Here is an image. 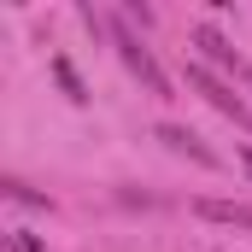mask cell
<instances>
[{
	"label": "cell",
	"mask_w": 252,
	"mask_h": 252,
	"mask_svg": "<svg viewBox=\"0 0 252 252\" xmlns=\"http://www.w3.org/2000/svg\"><path fill=\"white\" fill-rule=\"evenodd\" d=\"M241 82H247V88H252V64H247V70H241Z\"/></svg>",
	"instance_id": "10"
},
{
	"label": "cell",
	"mask_w": 252,
	"mask_h": 252,
	"mask_svg": "<svg viewBox=\"0 0 252 252\" xmlns=\"http://www.w3.org/2000/svg\"><path fill=\"white\" fill-rule=\"evenodd\" d=\"M12 247H18V252H47V247H41V241H35V235H24V229L12 235Z\"/></svg>",
	"instance_id": "8"
},
{
	"label": "cell",
	"mask_w": 252,
	"mask_h": 252,
	"mask_svg": "<svg viewBox=\"0 0 252 252\" xmlns=\"http://www.w3.org/2000/svg\"><path fill=\"white\" fill-rule=\"evenodd\" d=\"M112 41H118V53H124V64L135 70V76H141V82H147V94H158V100H170V76H164V70H158V59H153V53H147V47L135 41V30H129L124 18L112 24Z\"/></svg>",
	"instance_id": "1"
},
{
	"label": "cell",
	"mask_w": 252,
	"mask_h": 252,
	"mask_svg": "<svg viewBox=\"0 0 252 252\" xmlns=\"http://www.w3.org/2000/svg\"><path fill=\"white\" fill-rule=\"evenodd\" d=\"M53 76H59V88L70 94V100H88V82L76 76V64H70V59H53Z\"/></svg>",
	"instance_id": "6"
},
{
	"label": "cell",
	"mask_w": 252,
	"mask_h": 252,
	"mask_svg": "<svg viewBox=\"0 0 252 252\" xmlns=\"http://www.w3.org/2000/svg\"><path fill=\"white\" fill-rule=\"evenodd\" d=\"M6 193H12V199H18V205H47V199H41V193H35V188H24V182H6Z\"/></svg>",
	"instance_id": "7"
},
{
	"label": "cell",
	"mask_w": 252,
	"mask_h": 252,
	"mask_svg": "<svg viewBox=\"0 0 252 252\" xmlns=\"http://www.w3.org/2000/svg\"><path fill=\"white\" fill-rule=\"evenodd\" d=\"M241 164H247V176H252V147H241Z\"/></svg>",
	"instance_id": "9"
},
{
	"label": "cell",
	"mask_w": 252,
	"mask_h": 252,
	"mask_svg": "<svg viewBox=\"0 0 252 252\" xmlns=\"http://www.w3.org/2000/svg\"><path fill=\"white\" fill-rule=\"evenodd\" d=\"M193 47L205 53V64H217V70H247V64L235 59V47H229V35H223L217 24H199V30H193Z\"/></svg>",
	"instance_id": "4"
},
{
	"label": "cell",
	"mask_w": 252,
	"mask_h": 252,
	"mask_svg": "<svg viewBox=\"0 0 252 252\" xmlns=\"http://www.w3.org/2000/svg\"><path fill=\"white\" fill-rule=\"evenodd\" d=\"M188 88H199V94H205V100H211L223 118H235L241 129H252V106L235 94V88H229V82H223V76H217V70H205V64H188Z\"/></svg>",
	"instance_id": "2"
},
{
	"label": "cell",
	"mask_w": 252,
	"mask_h": 252,
	"mask_svg": "<svg viewBox=\"0 0 252 252\" xmlns=\"http://www.w3.org/2000/svg\"><path fill=\"white\" fill-rule=\"evenodd\" d=\"M153 135H158V141H164L170 153H188L193 164H205V170H217V164H223V158H217V153H211V147H205V141H199L193 129H182V124H158Z\"/></svg>",
	"instance_id": "3"
},
{
	"label": "cell",
	"mask_w": 252,
	"mask_h": 252,
	"mask_svg": "<svg viewBox=\"0 0 252 252\" xmlns=\"http://www.w3.org/2000/svg\"><path fill=\"white\" fill-rule=\"evenodd\" d=\"M193 217L223 223V229H252V205H235V199H193Z\"/></svg>",
	"instance_id": "5"
}]
</instances>
